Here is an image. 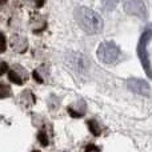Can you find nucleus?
Masks as SVG:
<instances>
[{"mask_svg": "<svg viewBox=\"0 0 152 152\" xmlns=\"http://www.w3.org/2000/svg\"><path fill=\"white\" fill-rule=\"evenodd\" d=\"M75 19L79 27L88 35H96L103 29V19L97 12L87 7H77L75 10Z\"/></svg>", "mask_w": 152, "mask_h": 152, "instance_id": "obj_1", "label": "nucleus"}, {"mask_svg": "<svg viewBox=\"0 0 152 152\" xmlns=\"http://www.w3.org/2000/svg\"><path fill=\"white\" fill-rule=\"evenodd\" d=\"M120 56V48L113 42H103L97 48V58L105 64H112Z\"/></svg>", "mask_w": 152, "mask_h": 152, "instance_id": "obj_2", "label": "nucleus"}, {"mask_svg": "<svg viewBox=\"0 0 152 152\" xmlns=\"http://www.w3.org/2000/svg\"><path fill=\"white\" fill-rule=\"evenodd\" d=\"M151 36H152V31L148 29V31L142 36V39H140V42H139V45H137V55H139L143 67L145 68V71H147V74L150 75V77H152V69H151V66H150V59H148V55H147V43L150 42Z\"/></svg>", "mask_w": 152, "mask_h": 152, "instance_id": "obj_3", "label": "nucleus"}, {"mask_svg": "<svg viewBox=\"0 0 152 152\" xmlns=\"http://www.w3.org/2000/svg\"><path fill=\"white\" fill-rule=\"evenodd\" d=\"M124 11L128 15L136 16L139 19H144L147 16V8L142 0H127L124 3Z\"/></svg>", "mask_w": 152, "mask_h": 152, "instance_id": "obj_4", "label": "nucleus"}, {"mask_svg": "<svg viewBox=\"0 0 152 152\" xmlns=\"http://www.w3.org/2000/svg\"><path fill=\"white\" fill-rule=\"evenodd\" d=\"M127 87L129 91L135 92L139 95H150L151 94V87L147 81L142 80V79H129L127 80Z\"/></svg>", "mask_w": 152, "mask_h": 152, "instance_id": "obj_5", "label": "nucleus"}, {"mask_svg": "<svg viewBox=\"0 0 152 152\" xmlns=\"http://www.w3.org/2000/svg\"><path fill=\"white\" fill-rule=\"evenodd\" d=\"M12 47L15 51L23 52V51L27 48V40L24 39V37H20V36H13L12 37Z\"/></svg>", "mask_w": 152, "mask_h": 152, "instance_id": "obj_6", "label": "nucleus"}, {"mask_svg": "<svg viewBox=\"0 0 152 152\" xmlns=\"http://www.w3.org/2000/svg\"><path fill=\"white\" fill-rule=\"evenodd\" d=\"M8 79H10V81H12V83H15V84H19V86L23 84V79L18 75L16 71H8Z\"/></svg>", "mask_w": 152, "mask_h": 152, "instance_id": "obj_7", "label": "nucleus"}, {"mask_svg": "<svg viewBox=\"0 0 152 152\" xmlns=\"http://www.w3.org/2000/svg\"><path fill=\"white\" fill-rule=\"evenodd\" d=\"M88 127H89V129H91L92 135H95V136H99V135L102 134V129H100L99 124H97L95 120H89L88 121Z\"/></svg>", "mask_w": 152, "mask_h": 152, "instance_id": "obj_8", "label": "nucleus"}, {"mask_svg": "<svg viewBox=\"0 0 152 152\" xmlns=\"http://www.w3.org/2000/svg\"><path fill=\"white\" fill-rule=\"evenodd\" d=\"M11 96V88L5 84H0V99H5V97Z\"/></svg>", "mask_w": 152, "mask_h": 152, "instance_id": "obj_9", "label": "nucleus"}, {"mask_svg": "<svg viewBox=\"0 0 152 152\" xmlns=\"http://www.w3.org/2000/svg\"><path fill=\"white\" fill-rule=\"evenodd\" d=\"M102 4L105 10H112L116 7L118 4V0H102Z\"/></svg>", "mask_w": 152, "mask_h": 152, "instance_id": "obj_10", "label": "nucleus"}, {"mask_svg": "<svg viewBox=\"0 0 152 152\" xmlns=\"http://www.w3.org/2000/svg\"><path fill=\"white\" fill-rule=\"evenodd\" d=\"M7 48V42H5V37L3 34H0V53H3Z\"/></svg>", "mask_w": 152, "mask_h": 152, "instance_id": "obj_11", "label": "nucleus"}, {"mask_svg": "<svg viewBox=\"0 0 152 152\" xmlns=\"http://www.w3.org/2000/svg\"><path fill=\"white\" fill-rule=\"evenodd\" d=\"M37 137H39L40 143H42L43 145H47V144H48V140H47V135H45L44 132H40V134H39V136H37Z\"/></svg>", "mask_w": 152, "mask_h": 152, "instance_id": "obj_12", "label": "nucleus"}, {"mask_svg": "<svg viewBox=\"0 0 152 152\" xmlns=\"http://www.w3.org/2000/svg\"><path fill=\"white\" fill-rule=\"evenodd\" d=\"M7 71H8L7 63H4V61H0V76H1L3 74H5Z\"/></svg>", "mask_w": 152, "mask_h": 152, "instance_id": "obj_13", "label": "nucleus"}, {"mask_svg": "<svg viewBox=\"0 0 152 152\" xmlns=\"http://www.w3.org/2000/svg\"><path fill=\"white\" fill-rule=\"evenodd\" d=\"M91 151H99V148H96L95 145H92V144H89L88 147H87V150H86V152H91Z\"/></svg>", "mask_w": 152, "mask_h": 152, "instance_id": "obj_14", "label": "nucleus"}, {"mask_svg": "<svg viewBox=\"0 0 152 152\" xmlns=\"http://www.w3.org/2000/svg\"><path fill=\"white\" fill-rule=\"evenodd\" d=\"M45 3V0H35V4H36V7H43V4Z\"/></svg>", "mask_w": 152, "mask_h": 152, "instance_id": "obj_15", "label": "nucleus"}, {"mask_svg": "<svg viewBox=\"0 0 152 152\" xmlns=\"http://www.w3.org/2000/svg\"><path fill=\"white\" fill-rule=\"evenodd\" d=\"M34 76H35V79H36L37 81H39V83H43V80H42V77H40L39 75H37V71H35L34 72Z\"/></svg>", "mask_w": 152, "mask_h": 152, "instance_id": "obj_16", "label": "nucleus"}, {"mask_svg": "<svg viewBox=\"0 0 152 152\" xmlns=\"http://www.w3.org/2000/svg\"><path fill=\"white\" fill-rule=\"evenodd\" d=\"M7 3V0H0V5H4Z\"/></svg>", "mask_w": 152, "mask_h": 152, "instance_id": "obj_17", "label": "nucleus"}, {"mask_svg": "<svg viewBox=\"0 0 152 152\" xmlns=\"http://www.w3.org/2000/svg\"><path fill=\"white\" fill-rule=\"evenodd\" d=\"M35 152H37V151H35Z\"/></svg>", "mask_w": 152, "mask_h": 152, "instance_id": "obj_18", "label": "nucleus"}]
</instances>
